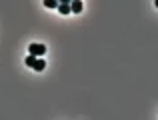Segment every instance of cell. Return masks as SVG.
<instances>
[{"mask_svg": "<svg viewBox=\"0 0 158 120\" xmlns=\"http://www.w3.org/2000/svg\"><path fill=\"white\" fill-rule=\"evenodd\" d=\"M70 12H74V14H80L82 12V2L80 0H72V2H70Z\"/></svg>", "mask_w": 158, "mask_h": 120, "instance_id": "obj_2", "label": "cell"}, {"mask_svg": "<svg viewBox=\"0 0 158 120\" xmlns=\"http://www.w3.org/2000/svg\"><path fill=\"white\" fill-rule=\"evenodd\" d=\"M34 58H36V56H26V60H24V62H26V66H32V62H34Z\"/></svg>", "mask_w": 158, "mask_h": 120, "instance_id": "obj_6", "label": "cell"}, {"mask_svg": "<svg viewBox=\"0 0 158 120\" xmlns=\"http://www.w3.org/2000/svg\"><path fill=\"white\" fill-rule=\"evenodd\" d=\"M58 12H60V14H70V6H64V4H58Z\"/></svg>", "mask_w": 158, "mask_h": 120, "instance_id": "obj_5", "label": "cell"}, {"mask_svg": "<svg viewBox=\"0 0 158 120\" xmlns=\"http://www.w3.org/2000/svg\"><path fill=\"white\" fill-rule=\"evenodd\" d=\"M30 68H34V70H38V72H40V70H44V68H46V62H44V60H40V58H34V62H32V66H30Z\"/></svg>", "mask_w": 158, "mask_h": 120, "instance_id": "obj_3", "label": "cell"}, {"mask_svg": "<svg viewBox=\"0 0 158 120\" xmlns=\"http://www.w3.org/2000/svg\"><path fill=\"white\" fill-rule=\"evenodd\" d=\"M28 50H30L32 56H42L44 52H46V46H44V44H30Z\"/></svg>", "mask_w": 158, "mask_h": 120, "instance_id": "obj_1", "label": "cell"}, {"mask_svg": "<svg viewBox=\"0 0 158 120\" xmlns=\"http://www.w3.org/2000/svg\"><path fill=\"white\" fill-rule=\"evenodd\" d=\"M70 2L72 0H58V4H64V6H70Z\"/></svg>", "mask_w": 158, "mask_h": 120, "instance_id": "obj_7", "label": "cell"}, {"mask_svg": "<svg viewBox=\"0 0 158 120\" xmlns=\"http://www.w3.org/2000/svg\"><path fill=\"white\" fill-rule=\"evenodd\" d=\"M44 6L46 8H58V0H44Z\"/></svg>", "mask_w": 158, "mask_h": 120, "instance_id": "obj_4", "label": "cell"}]
</instances>
